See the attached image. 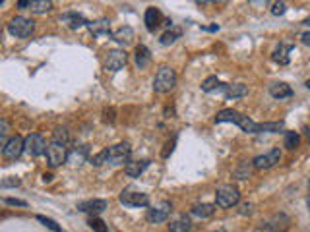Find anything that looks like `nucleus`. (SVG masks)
I'll use <instances>...</instances> for the list:
<instances>
[{"instance_id":"43","label":"nucleus","mask_w":310,"mask_h":232,"mask_svg":"<svg viewBox=\"0 0 310 232\" xmlns=\"http://www.w3.org/2000/svg\"><path fill=\"white\" fill-rule=\"evenodd\" d=\"M248 2H250V6H254V8H266L270 0H248Z\"/></svg>"},{"instance_id":"20","label":"nucleus","mask_w":310,"mask_h":232,"mask_svg":"<svg viewBox=\"0 0 310 232\" xmlns=\"http://www.w3.org/2000/svg\"><path fill=\"white\" fill-rule=\"evenodd\" d=\"M86 27L95 37L111 35V22H109V20H105V18H101V20H97V22H87Z\"/></svg>"},{"instance_id":"6","label":"nucleus","mask_w":310,"mask_h":232,"mask_svg":"<svg viewBox=\"0 0 310 232\" xmlns=\"http://www.w3.org/2000/svg\"><path fill=\"white\" fill-rule=\"evenodd\" d=\"M118 201L126 207H148L149 196L144 192H138V190H124L118 196Z\"/></svg>"},{"instance_id":"35","label":"nucleus","mask_w":310,"mask_h":232,"mask_svg":"<svg viewBox=\"0 0 310 232\" xmlns=\"http://www.w3.org/2000/svg\"><path fill=\"white\" fill-rule=\"evenodd\" d=\"M10 132V124L8 120H4V118H0V149L6 145V135Z\"/></svg>"},{"instance_id":"12","label":"nucleus","mask_w":310,"mask_h":232,"mask_svg":"<svg viewBox=\"0 0 310 232\" xmlns=\"http://www.w3.org/2000/svg\"><path fill=\"white\" fill-rule=\"evenodd\" d=\"M22 153H24V137L22 135L10 137L6 141V145L2 147V155H4V159L8 161H16Z\"/></svg>"},{"instance_id":"11","label":"nucleus","mask_w":310,"mask_h":232,"mask_svg":"<svg viewBox=\"0 0 310 232\" xmlns=\"http://www.w3.org/2000/svg\"><path fill=\"white\" fill-rule=\"evenodd\" d=\"M45 149H47V141H45L43 135L29 134L24 139V151L27 153V155H31V157H39V155H43Z\"/></svg>"},{"instance_id":"48","label":"nucleus","mask_w":310,"mask_h":232,"mask_svg":"<svg viewBox=\"0 0 310 232\" xmlns=\"http://www.w3.org/2000/svg\"><path fill=\"white\" fill-rule=\"evenodd\" d=\"M52 180V174H43V182H50Z\"/></svg>"},{"instance_id":"4","label":"nucleus","mask_w":310,"mask_h":232,"mask_svg":"<svg viewBox=\"0 0 310 232\" xmlns=\"http://www.w3.org/2000/svg\"><path fill=\"white\" fill-rule=\"evenodd\" d=\"M130 155H132V147L128 141H122V143H116V145L107 149V163L111 167H120L130 161Z\"/></svg>"},{"instance_id":"15","label":"nucleus","mask_w":310,"mask_h":232,"mask_svg":"<svg viewBox=\"0 0 310 232\" xmlns=\"http://www.w3.org/2000/svg\"><path fill=\"white\" fill-rule=\"evenodd\" d=\"M171 211H173V205H171L169 201H165V203H161V207L149 209V211H148V220H149V222H153V224L165 222V220L169 219Z\"/></svg>"},{"instance_id":"47","label":"nucleus","mask_w":310,"mask_h":232,"mask_svg":"<svg viewBox=\"0 0 310 232\" xmlns=\"http://www.w3.org/2000/svg\"><path fill=\"white\" fill-rule=\"evenodd\" d=\"M196 4H200V6H206V4H210L211 0H194Z\"/></svg>"},{"instance_id":"7","label":"nucleus","mask_w":310,"mask_h":232,"mask_svg":"<svg viewBox=\"0 0 310 232\" xmlns=\"http://www.w3.org/2000/svg\"><path fill=\"white\" fill-rule=\"evenodd\" d=\"M279 161H281V151L277 147H273L268 153L258 155L256 159L252 161V169H256V171H268V169H273Z\"/></svg>"},{"instance_id":"51","label":"nucleus","mask_w":310,"mask_h":232,"mask_svg":"<svg viewBox=\"0 0 310 232\" xmlns=\"http://www.w3.org/2000/svg\"><path fill=\"white\" fill-rule=\"evenodd\" d=\"M0 37H2V24H0Z\"/></svg>"},{"instance_id":"45","label":"nucleus","mask_w":310,"mask_h":232,"mask_svg":"<svg viewBox=\"0 0 310 232\" xmlns=\"http://www.w3.org/2000/svg\"><path fill=\"white\" fill-rule=\"evenodd\" d=\"M29 2H31V0H18V8H20V10L29 8Z\"/></svg>"},{"instance_id":"19","label":"nucleus","mask_w":310,"mask_h":232,"mask_svg":"<svg viewBox=\"0 0 310 232\" xmlns=\"http://www.w3.org/2000/svg\"><path fill=\"white\" fill-rule=\"evenodd\" d=\"M148 167H149V161L148 159L128 161V163L124 165V172H126V176H130V178H138L142 172L148 169Z\"/></svg>"},{"instance_id":"16","label":"nucleus","mask_w":310,"mask_h":232,"mask_svg":"<svg viewBox=\"0 0 310 232\" xmlns=\"http://www.w3.org/2000/svg\"><path fill=\"white\" fill-rule=\"evenodd\" d=\"M60 22L62 24H66L72 31H76V29H82V27H86L87 25V20L82 16V14L78 12H66L60 16Z\"/></svg>"},{"instance_id":"37","label":"nucleus","mask_w":310,"mask_h":232,"mask_svg":"<svg viewBox=\"0 0 310 232\" xmlns=\"http://www.w3.org/2000/svg\"><path fill=\"white\" fill-rule=\"evenodd\" d=\"M105 163H107V149H103L101 153H97V155L91 157V165H93V167H101V165H105Z\"/></svg>"},{"instance_id":"13","label":"nucleus","mask_w":310,"mask_h":232,"mask_svg":"<svg viewBox=\"0 0 310 232\" xmlns=\"http://www.w3.org/2000/svg\"><path fill=\"white\" fill-rule=\"evenodd\" d=\"M217 91H223L227 101H235L248 95V87L244 84H219Z\"/></svg>"},{"instance_id":"50","label":"nucleus","mask_w":310,"mask_h":232,"mask_svg":"<svg viewBox=\"0 0 310 232\" xmlns=\"http://www.w3.org/2000/svg\"><path fill=\"white\" fill-rule=\"evenodd\" d=\"M211 232H227V230H223V228H215V230H211Z\"/></svg>"},{"instance_id":"9","label":"nucleus","mask_w":310,"mask_h":232,"mask_svg":"<svg viewBox=\"0 0 310 232\" xmlns=\"http://www.w3.org/2000/svg\"><path fill=\"white\" fill-rule=\"evenodd\" d=\"M126 64H128V52H126V50L112 49L107 52L105 70H109V72H118V70H122Z\"/></svg>"},{"instance_id":"38","label":"nucleus","mask_w":310,"mask_h":232,"mask_svg":"<svg viewBox=\"0 0 310 232\" xmlns=\"http://www.w3.org/2000/svg\"><path fill=\"white\" fill-rule=\"evenodd\" d=\"M287 10V4L283 2V0H277L275 4H273V8H272V14L273 16H283Z\"/></svg>"},{"instance_id":"25","label":"nucleus","mask_w":310,"mask_h":232,"mask_svg":"<svg viewBox=\"0 0 310 232\" xmlns=\"http://www.w3.org/2000/svg\"><path fill=\"white\" fill-rule=\"evenodd\" d=\"M215 209H217V205H213V203H198L190 209V213L200 217V219H208L215 213Z\"/></svg>"},{"instance_id":"36","label":"nucleus","mask_w":310,"mask_h":232,"mask_svg":"<svg viewBox=\"0 0 310 232\" xmlns=\"http://www.w3.org/2000/svg\"><path fill=\"white\" fill-rule=\"evenodd\" d=\"M37 220L39 222H43V226H47V228H50L52 232H62V228L54 222L52 219H49V217H43V215H37Z\"/></svg>"},{"instance_id":"17","label":"nucleus","mask_w":310,"mask_h":232,"mask_svg":"<svg viewBox=\"0 0 310 232\" xmlns=\"http://www.w3.org/2000/svg\"><path fill=\"white\" fill-rule=\"evenodd\" d=\"M144 22H146L148 31H155L163 22V16H161V12H159V8L149 6L148 10H146V16H144Z\"/></svg>"},{"instance_id":"29","label":"nucleus","mask_w":310,"mask_h":232,"mask_svg":"<svg viewBox=\"0 0 310 232\" xmlns=\"http://www.w3.org/2000/svg\"><path fill=\"white\" fill-rule=\"evenodd\" d=\"M180 35H182V31H180V29H169V31H165V33L161 35L159 43L165 45V47H167V45H173L174 41H176Z\"/></svg>"},{"instance_id":"44","label":"nucleus","mask_w":310,"mask_h":232,"mask_svg":"<svg viewBox=\"0 0 310 232\" xmlns=\"http://www.w3.org/2000/svg\"><path fill=\"white\" fill-rule=\"evenodd\" d=\"M165 147H167V149L163 151V157H169V153L173 151V147H174V139H173V141H169V143H167Z\"/></svg>"},{"instance_id":"30","label":"nucleus","mask_w":310,"mask_h":232,"mask_svg":"<svg viewBox=\"0 0 310 232\" xmlns=\"http://www.w3.org/2000/svg\"><path fill=\"white\" fill-rule=\"evenodd\" d=\"M219 80H217V75H208L204 82H202V91L204 93H211V91H217V87H219Z\"/></svg>"},{"instance_id":"41","label":"nucleus","mask_w":310,"mask_h":232,"mask_svg":"<svg viewBox=\"0 0 310 232\" xmlns=\"http://www.w3.org/2000/svg\"><path fill=\"white\" fill-rule=\"evenodd\" d=\"M4 203L6 205H16V207H27V201H24V199H14V197H6Z\"/></svg>"},{"instance_id":"40","label":"nucleus","mask_w":310,"mask_h":232,"mask_svg":"<svg viewBox=\"0 0 310 232\" xmlns=\"http://www.w3.org/2000/svg\"><path fill=\"white\" fill-rule=\"evenodd\" d=\"M252 211H254V205H252L250 201L240 203V207H238V213H240V215H252Z\"/></svg>"},{"instance_id":"49","label":"nucleus","mask_w":310,"mask_h":232,"mask_svg":"<svg viewBox=\"0 0 310 232\" xmlns=\"http://www.w3.org/2000/svg\"><path fill=\"white\" fill-rule=\"evenodd\" d=\"M211 2H213V4H227L229 0H211Z\"/></svg>"},{"instance_id":"24","label":"nucleus","mask_w":310,"mask_h":232,"mask_svg":"<svg viewBox=\"0 0 310 232\" xmlns=\"http://www.w3.org/2000/svg\"><path fill=\"white\" fill-rule=\"evenodd\" d=\"M190 228H192V220H190L188 215H178L169 224V230L171 232H190Z\"/></svg>"},{"instance_id":"5","label":"nucleus","mask_w":310,"mask_h":232,"mask_svg":"<svg viewBox=\"0 0 310 232\" xmlns=\"http://www.w3.org/2000/svg\"><path fill=\"white\" fill-rule=\"evenodd\" d=\"M33 29H35V22L29 20V18H24V16H16L14 20H10V24H8V31L14 37H18V39L29 37L33 33Z\"/></svg>"},{"instance_id":"26","label":"nucleus","mask_w":310,"mask_h":232,"mask_svg":"<svg viewBox=\"0 0 310 232\" xmlns=\"http://www.w3.org/2000/svg\"><path fill=\"white\" fill-rule=\"evenodd\" d=\"M136 66L140 70H144V68H148L149 60H151V54H149V49L146 45H138L136 47Z\"/></svg>"},{"instance_id":"18","label":"nucleus","mask_w":310,"mask_h":232,"mask_svg":"<svg viewBox=\"0 0 310 232\" xmlns=\"http://www.w3.org/2000/svg\"><path fill=\"white\" fill-rule=\"evenodd\" d=\"M87 155H89V147L80 145V147H74V149L66 155V161H68L70 165H74V167H80L82 163H86L87 161Z\"/></svg>"},{"instance_id":"32","label":"nucleus","mask_w":310,"mask_h":232,"mask_svg":"<svg viewBox=\"0 0 310 232\" xmlns=\"http://www.w3.org/2000/svg\"><path fill=\"white\" fill-rule=\"evenodd\" d=\"M233 174H235V178H238V180H246V178H250V176H252V163H250V165H248V163L238 165V169H236Z\"/></svg>"},{"instance_id":"1","label":"nucleus","mask_w":310,"mask_h":232,"mask_svg":"<svg viewBox=\"0 0 310 232\" xmlns=\"http://www.w3.org/2000/svg\"><path fill=\"white\" fill-rule=\"evenodd\" d=\"M223 122L236 124V126H238L242 132H246V134H260V124L254 122V120H250L248 116L240 114L238 110L225 109V110H221V112H217V116H215V124H223Z\"/></svg>"},{"instance_id":"52","label":"nucleus","mask_w":310,"mask_h":232,"mask_svg":"<svg viewBox=\"0 0 310 232\" xmlns=\"http://www.w3.org/2000/svg\"><path fill=\"white\" fill-rule=\"evenodd\" d=\"M2 2H4V0H0V4H2Z\"/></svg>"},{"instance_id":"8","label":"nucleus","mask_w":310,"mask_h":232,"mask_svg":"<svg viewBox=\"0 0 310 232\" xmlns=\"http://www.w3.org/2000/svg\"><path fill=\"white\" fill-rule=\"evenodd\" d=\"M45 153H47V161H49V167L52 169H56V167H60L62 163H66V155H68V149L64 143H56V141H50L47 149H45Z\"/></svg>"},{"instance_id":"10","label":"nucleus","mask_w":310,"mask_h":232,"mask_svg":"<svg viewBox=\"0 0 310 232\" xmlns=\"http://www.w3.org/2000/svg\"><path fill=\"white\" fill-rule=\"evenodd\" d=\"M289 226H291V219H289L287 215H283V213L272 215L270 219H266L260 222L262 230H268V232H285V230H289Z\"/></svg>"},{"instance_id":"2","label":"nucleus","mask_w":310,"mask_h":232,"mask_svg":"<svg viewBox=\"0 0 310 232\" xmlns=\"http://www.w3.org/2000/svg\"><path fill=\"white\" fill-rule=\"evenodd\" d=\"M176 86V72L169 66H161L159 72L155 73V80H153V89L157 93H169L173 91Z\"/></svg>"},{"instance_id":"21","label":"nucleus","mask_w":310,"mask_h":232,"mask_svg":"<svg viewBox=\"0 0 310 232\" xmlns=\"http://www.w3.org/2000/svg\"><path fill=\"white\" fill-rule=\"evenodd\" d=\"M111 37H112V41H116L118 45L126 47V45H130V43L134 41V29L128 27V25H124L120 29H116L114 33H111Z\"/></svg>"},{"instance_id":"33","label":"nucleus","mask_w":310,"mask_h":232,"mask_svg":"<svg viewBox=\"0 0 310 232\" xmlns=\"http://www.w3.org/2000/svg\"><path fill=\"white\" fill-rule=\"evenodd\" d=\"M68 139H70V135H68V130L66 128H56L54 132H52V141H56V143H68Z\"/></svg>"},{"instance_id":"46","label":"nucleus","mask_w":310,"mask_h":232,"mask_svg":"<svg viewBox=\"0 0 310 232\" xmlns=\"http://www.w3.org/2000/svg\"><path fill=\"white\" fill-rule=\"evenodd\" d=\"M302 43H304V45H310V33L308 31H304V33H302Z\"/></svg>"},{"instance_id":"28","label":"nucleus","mask_w":310,"mask_h":232,"mask_svg":"<svg viewBox=\"0 0 310 232\" xmlns=\"http://www.w3.org/2000/svg\"><path fill=\"white\" fill-rule=\"evenodd\" d=\"M283 145L289 149V151H295L298 145H300V135L297 132H285V139H283Z\"/></svg>"},{"instance_id":"39","label":"nucleus","mask_w":310,"mask_h":232,"mask_svg":"<svg viewBox=\"0 0 310 232\" xmlns=\"http://www.w3.org/2000/svg\"><path fill=\"white\" fill-rule=\"evenodd\" d=\"M20 184H22L20 178L10 176V178H6V180H2V182H0V188H16V186H20Z\"/></svg>"},{"instance_id":"31","label":"nucleus","mask_w":310,"mask_h":232,"mask_svg":"<svg viewBox=\"0 0 310 232\" xmlns=\"http://www.w3.org/2000/svg\"><path fill=\"white\" fill-rule=\"evenodd\" d=\"M285 130L283 122H264L260 124V132H268V134H279Z\"/></svg>"},{"instance_id":"3","label":"nucleus","mask_w":310,"mask_h":232,"mask_svg":"<svg viewBox=\"0 0 310 232\" xmlns=\"http://www.w3.org/2000/svg\"><path fill=\"white\" fill-rule=\"evenodd\" d=\"M238 201H240V192L233 184H225L221 188H217V192H215V205L217 207H235V205H238Z\"/></svg>"},{"instance_id":"23","label":"nucleus","mask_w":310,"mask_h":232,"mask_svg":"<svg viewBox=\"0 0 310 232\" xmlns=\"http://www.w3.org/2000/svg\"><path fill=\"white\" fill-rule=\"evenodd\" d=\"M270 95H272L273 99H287L293 95V89H291V86H287L285 82H275V84H272L270 86Z\"/></svg>"},{"instance_id":"22","label":"nucleus","mask_w":310,"mask_h":232,"mask_svg":"<svg viewBox=\"0 0 310 232\" xmlns=\"http://www.w3.org/2000/svg\"><path fill=\"white\" fill-rule=\"evenodd\" d=\"M293 50V45H287V43H279L277 47H275V50L272 52V58L277 64H281V66H285V64H289V52Z\"/></svg>"},{"instance_id":"34","label":"nucleus","mask_w":310,"mask_h":232,"mask_svg":"<svg viewBox=\"0 0 310 232\" xmlns=\"http://www.w3.org/2000/svg\"><path fill=\"white\" fill-rule=\"evenodd\" d=\"M87 224H89V226H91L95 232H109V226H107V224H105V220H101L99 217H91Z\"/></svg>"},{"instance_id":"27","label":"nucleus","mask_w":310,"mask_h":232,"mask_svg":"<svg viewBox=\"0 0 310 232\" xmlns=\"http://www.w3.org/2000/svg\"><path fill=\"white\" fill-rule=\"evenodd\" d=\"M29 10L37 16H43V14H49L52 10V2L50 0H31L29 2Z\"/></svg>"},{"instance_id":"42","label":"nucleus","mask_w":310,"mask_h":232,"mask_svg":"<svg viewBox=\"0 0 310 232\" xmlns=\"http://www.w3.org/2000/svg\"><path fill=\"white\" fill-rule=\"evenodd\" d=\"M103 120H105V122H114V109L103 110Z\"/></svg>"},{"instance_id":"14","label":"nucleus","mask_w":310,"mask_h":232,"mask_svg":"<svg viewBox=\"0 0 310 232\" xmlns=\"http://www.w3.org/2000/svg\"><path fill=\"white\" fill-rule=\"evenodd\" d=\"M78 209L87 213V215H91V217H97L105 209H109V201L107 199H89V201H82L78 205Z\"/></svg>"}]
</instances>
